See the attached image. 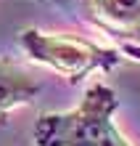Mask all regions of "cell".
Listing matches in <instances>:
<instances>
[{
  "label": "cell",
  "instance_id": "2",
  "mask_svg": "<svg viewBox=\"0 0 140 146\" xmlns=\"http://www.w3.org/2000/svg\"><path fill=\"white\" fill-rule=\"evenodd\" d=\"M21 45L27 48L29 58L53 66L56 72L66 77H80L87 69L95 66H106L116 61L114 50H103L93 42H87L82 37H69V35H45L37 29L21 32Z\"/></svg>",
  "mask_w": 140,
  "mask_h": 146
},
{
  "label": "cell",
  "instance_id": "1",
  "mask_svg": "<svg viewBox=\"0 0 140 146\" xmlns=\"http://www.w3.org/2000/svg\"><path fill=\"white\" fill-rule=\"evenodd\" d=\"M119 98L103 82L90 85L82 104L66 114H42L34 127L37 146H129L116 130L111 111Z\"/></svg>",
  "mask_w": 140,
  "mask_h": 146
},
{
  "label": "cell",
  "instance_id": "4",
  "mask_svg": "<svg viewBox=\"0 0 140 146\" xmlns=\"http://www.w3.org/2000/svg\"><path fill=\"white\" fill-rule=\"evenodd\" d=\"M37 90H40V82L27 69L0 58V114L13 106L27 104L29 98H34Z\"/></svg>",
  "mask_w": 140,
  "mask_h": 146
},
{
  "label": "cell",
  "instance_id": "3",
  "mask_svg": "<svg viewBox=\"0 0 140 146\" xmlns=\"http://www.w3.org/2000/svg\"><path fill=\"white\" fill-rule=\"evenodd\" d=\"M101 29L124 40H140V0H87Z\"/></svg>",
  "mask_w": 140,
  "mask_h": 146
}]
</instances>
